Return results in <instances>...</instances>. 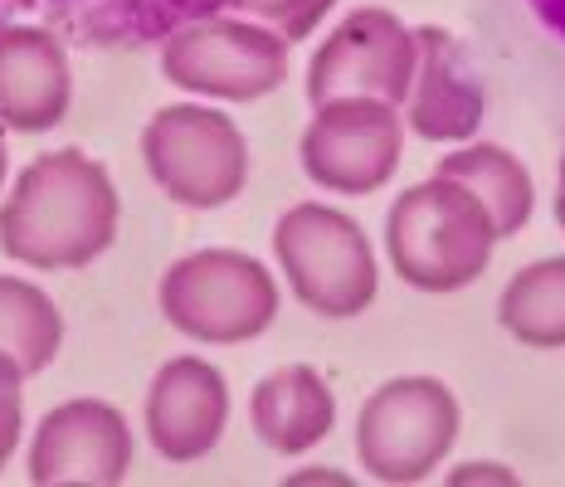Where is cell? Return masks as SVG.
Returning <instances> with one entry per match:
<instances>
[{
  "label": "cell",
  "mask_w": 565,
  "mask_h": 487,
  "mask_svg": "<svg viewBox=\"0 0 565 487\" xmlns=\"http://www.w3.org/2000/svg\"><path fill=\"white\" fill-rule=\"evenodd\" d=\"M385 244H391L395 273L409 288L458 293L488 268L498 230H492L473 190L434 176L424 186H409L391 205Z\"/></svg>",
  "instance_id": "cell-2"
},
{
  "label": "cell",
  "mask_w": 565,
  "mask_h": 487,
  "mask_svg": "<svg viewBox=\"0 0 565 487\" xmlns=\"http://www.w3.org/2000/svg\"><path fill=\"white\" fill-rule=\"evenodd\" d=\"M20 361L10 351H0V468L15 454V438H20Z\"/></svg>",
  "instance_id": "cell-20"
},
{
  "label": "cell",
  "mask_w": 565,
  "mask_h": 487,
  "mask_svg": "<svg viewBox=\"0 0 565 487\" xmlns=\"http://www.w3.org/2000/svg\"><path fill=\"white\" fill-rule=\"evenodd\" d=\"M399 108L381 98H332L302 133V171L337 195H371L399 166Z\"/></svg>",
  "instance_id": "cell-9"
},
{
  "label": "cell",
  "mask_w": 565,
  "mask_h": 487,
  "mask_svg": "<svg viewBox=\"0 0 565 487\" xmlns=\"http://www.w3.org/2000/svg\"><path fill=\"white\" fill-rule=\"evenodd\" d=\"M561 190H565V157H561Z\"/></svg>",
  "instance_id": "cell-24"
},
{
  "label": "cell",
  "mask_w": 565,
  "mask_h": 487,
  "mask_svg": "<svg viewBox=\"0 0 565 487\" xmlns=\"http://www.w3.org/2000/svg\"><path fill=\"white\" fill-rule=\"evenodd\" d=\"M230 6L239 10V15L264 20L278 40H308L337 0H230Z\"/></svg>",
  "instance_id": "cell-19"
},
{
  "label": "cell",
  "mask_w": 565,
  "mask_h": 487,
  "mask_svg": "<svg viewBox=\"0 0 565 487\" xmlns=\"http://www.w3.org/2000/svg\"><path fill=\"white\" fill-rule=\"evenodd\" d=\"M458 438V400L429 375H399L361 405L356 454L381 483H419Z\"/></svg>",
  "instance_id": "cell-6"
},
{
  "label": "cell",
  "mask_w": 565,
  "mask_h": 487,
  "mask_svg": "<svg viewBox=\"0 0 565 487\" xmlns=\"http://www.w3.org/2000/svg\"><path fill=\"white\" fill-rule=\"evenodd\" d=\"M556 220H561V230H565V190H556Z\"/></svg>",
  "instance_id": "cell-22"
},
{
  "label": "cell",
  "mask_w": 565,
  "mask_h": 487,
  "mask_svg": "<svg viewBox=\"0 0 565 487\" xmlns=\"http://www.w3.org/2000/svg\"><path fill=\"white\" fill-rule=\"evenodd\" d=\"M230 420V390L225 375L200 356H175L157 371L147 395V430L157 454L171 463L205 458L215 448L220 430Z\"/></svg>",
  "instance_id": "cell-11"
},
{
  "label": "cell",
  "mask_w": 565,
  "mask_h": 487,
  "mask_svg": "<svg viewBox=\"0 0 565 487\" xmlns=\"http://www.w3.org/2000/svg\"><path fill=\"white\" fill-rule=\"evenodd\" d=\"M68 54L50 30H0V123L15 133H50L68 113Z\"/></svg>",
  "instance_id": "cell-13"
},
{
  "label": "cell",
  "mask_w": 565,
  "mask_h": 487,
  "mask_svg": "<svg viewBox=\"0 0 565 487\" xmlns=\"http://www.w3.org/2000/svg\"><path fill=\"white\" fill-rule=\"evenodd\" d=\"M10 6H15V0H10ZM0 10H6V0H0Z\"/></svg>",
  "instance_id": "cell-25"
},
{
  "label": "cell",
  "mask_w": 565,
  "mask_h": 487,
  "mask_svg": "<svg viewBox=\"0 0 565 487\" xmlns=\"http://www.w3.org/2000/svg\"><path fill=\"white\" fill-rule=\"evenodd\" d=\"M502 327L532 351L565 347V258H541L502 288Z\"/></svg>",
  "instance_id": "cell-17"
},
{
  "label": "cell",
  "mask_w": 565,
  "mask_h": 487,
  "mask_svg": "<svg viewBox=\"0 0 565 487\" xmlns=\"http://www.w3.org/2000/svg\"><path fill=\"white\" fill-rule=\"evenodd\" d=\"M141 157L147 171L175 205L220 210L244 190L249 176V147L244 133L215 108L175 103L161 108L141 133Z\"/></svg>",
  "instance_id": "cell-5"
},
{
  "label": "cell",
  "mask_w": 565,
  "mask_h": 487,
  "mask_svg": "<svg viewBox=\"0 0 565 487\" xmlns=\"http://www.w3.org/2000/svg\"><path fill=\"white\" fill-rule=\"evenodd\" d=\"M161 313L175 331L210 347H234L268 331L278 313V283L239 248H200L161 278Z\"/></svg>",
  "instance_id": "cell-3"
},
{
  "label": "cell",
  "mask_w": 565,
  "mask_h": 487,
  "mask_svg": "<svg viewBox=\"0 0 565 487\" xmlns=\"http://www.w3.org/2000/svg\"><path fill=\"white\" fill-rule=\"evenodd\" d=\"M117 234V190L93 157H34L0 205V254L30 268H84Z\"/></svg>",
  "instance_id": "cell-1"
},
{
  "label": "cell",
  "mask_w": 565,
  "mask_h": 487,
  "mask_svg": "<svg viewBox=\"0 0 565 487\" xmlns=\"http://www.w3.org/2000/svg\"><path fill=\"white\" fill-rule=\"evenodd\" d=\"M439 176H444V181H458L463 190H473L478 205L488 210L492 230H498V240L516 234L526 224V215H532V195H536V190H532V171H526L512 151L492 147V141H478V147L444 157Z\"/></svg>",
  "instance_id": "cell-16"
},
{
  "label": "cell",
  "mask_w": 565,
  "mask_h": 487,
  "mask_svg": "<svg viewBox=\"0 0 565 487\" xmlns=\"http://www.w3.org/2000/svg\"><path fill=\"white\" fill-rule=\"evenodd\" d=\"M415 30L399 25L391 10H351L341 25L322 40L308 68V98L312 108L332 98H381L399 108L415 83Z\"/></svg>",
  "instance_id": "cell-8"
},
{
  "label": "cell",
  "mask_w": 565,
  "mask_h": 487,
  "mask_svg": "<svg viewBox=\"0 0 565 487\" xmlns=\"http://www.w3.org/2000/svg\"><path fill=\"white\" fill-rule=\"evenodd\" d=\"M254 430L274 454H308L337 420V400L312 366H278L254 385Z\"/></svg>",
  "instance_id": "cell-15"
},
{
  "label": "cell",
  "mask_w": 565,
  "mask_h": 487,
  "mask_svg": "<svg viewBox=\"0 0 565 487\" xmlns=\"http://www.w3.org/2000/svg\"><path fill=\"white\" fill-rule=\"evenodd\" d=\"M526 6L536 10V20L556 34V40H565V0H526Z\"/></svg>",
  "instance_id": "cell-21"
},
{
  "label": "cell",
  "mask_w": 565,
  "mask_h": 487,
  "mask_svg": "<svg viewBox=\"0 0 565 487\" xmlns=\"http://www.w3.org/2000/svg\"><path fill=\"white\" fill-rule=\"evenodd\" d=\"M64 40L84 50H147L191 20L220 15L230 0H30Z\"/></svg>",
  "instance_id": "cell-12"
},
{
  "label": "cell",
  "mask_w": 565,
  "mask_h": 487,
  "mask_svg": "<svg viewBox=\"0 0 565 487\" xmlns=\"http://www.w3.org/2000/svg\"><path fill=\"white\" fill-rule=\"evenodd\" d=\"M274 254L302 307L356 317L375 298V254L361 224L332 205H292L274 230Z\"/></svg>",
  "instance_id": "cell-4"
},
{
  "label": "cell",
  "mask_w": 565,
  "mask_h": 487,
  "mask_svg": "<svg viewBox=\"0 0 565 487\" xmlns=\"http://www.w3.org/2000/svg\"><path fill=\"white\" fill-rule=\"evenodd\" d=\"M132 468V434L127 420L103 400H68L44 414L30 448L34 487H113Z\"/></svg>",
  "instance_id": "cell-10"
},
{
  "label": "cell",
  "mask_w": 565,
  "mask_h": 487,
  "mask_svg": "<svg viewBox=\"0 0 565 487\" xmlns=\"http://www.w3.org/2000/svg\"><path fill=\"white\" fill-rule=\"evenodd\" d=\"M64 341V317L50 303V293H40L25 278H0V351H10L25 375L50 371Z\"/></svg>",
  "instance_id": "cell-18"
},
{
  "label": "cell",
  "mask_w": 565,
  "mask_h": 487,
  "mask_svg": "<svg viewBox=\"0 0 565 487\" xmlns=\"http://www.w3.org/2000/svg\"><path fill=\"white\" fill-rule=\"evenodd\" d=\"M415 83H409L405 117L419 137L429 141H463L478 133L482 123V88L473 78V68L463 64L454 34H444L439 25L415 30Z\"/></svg>",
  "instance_id": "cell-14"
},
{
  "label": "cell",
  "mask_w": 565,
  "mask_h": 487,
  "mask_svg": "<svg viewBox=\"0 0 565 487\" xmlns=\"http://www.w3.org/2000/svg\"><path fill=\"white\" fill-rule=\"evenodd\" d=\"M161 44H167L161 50V74L185 93L254 103L264 93H274L288 74V40L225 15L191 20V25L171 30Z\"/></svg>",
  "instance_id": "cell-7"
},
{
  "label": "cell",
  "mask_w": 565,
  "mask_h": 487,
  "mask_svg": "<svg viewBox=\"0 0 565 487\" xmlns=\"http://www.w3.org/2000/svg\"><path fill=\"white\" fill-rule=\"evenodd\" d=\"M0 181H6V141H0Z\"/></svg>",
  "instance_id": "cell-23"
}]
</instances>
